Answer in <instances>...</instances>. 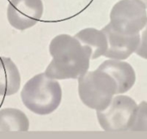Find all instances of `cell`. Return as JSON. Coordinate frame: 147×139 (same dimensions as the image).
I'll return each mask as SVG.
<instances>
[{"instance_id": "obj_1", "label": "cell", "mask_w": 147, "mask_h": 139, "mask_svg": "<svg viewBox=\"0 0 147 139\" xmlns=\"http://www.w3.org/2000/svg\"><path fill=\"white\" fill-rule=\"evenodd\" d=\"M49 52L53 59L44 72L49 78L78 79L90 68L91 52L74 36H55L50 42Z\"/></svg>"}, {"instance_id": "obj_2", "label": "cell", "mask_w": 147, "mask_h": 139, "mask_svg": "<svg viewBox=\"0 0 147 139\" xmlns=\"http://www.w3.org/2000/svg\"><path fill=\"white\" fill-rule=\"evenodd\" d=\"M24 106L38 115H48L60 105L62 89L56 79L40 73L29 79L21 91Z\"/></svg>"}, {"instance_id": "obj_3", "label": "cell", "mask_w": 147, "mask_h": 139, "mask_svg": "<svg viewBox=\"0 0 147 139\" xmlns=\"http://www.w3.org/2000/svg\"><path fill=\"white\" fill-rule=\"evenodd\" d=\"M78 95L85 106L102 111L118 95V86L110 75L97 68L78 77Z\"/></svg>"}, {"instance_id": "obj_4", "label": "cell", "mask_w": 147, "mask_h": 139, "mask_svg": "<svg viewBox=\"0 0 147 139\" xmlns=\"http://www.w3.org/2000/svg\"><path fill=\"white\" fill-rule=\"evenodd\" d=\"M147 22L146 5L140 0H121L110 12L112 28L122 34H140Z\"/></svg>"}, {"instance_id": "obj_5", "label": "cell", "mask_w": 147, "mask_h": 139, "mask_svg": "<svg viewBox=\"0 0 147 139\" xmlns=\"http://www.w3.org/2000/svg\"><path fill=\"white\" fill-rule=\"evenodd\" d=\"M136 107L137 104L131 97L117 95L104 110L96 111L98 122L106 132L127 131Z\"/></svg>"}, {"instance_id": "obj_6", "label": "cell", "mask_w": 147, "mask_h": 139, "mask_svg": "<svg viewBox=\"0 0 147 139\" xmlns=\"http://www.w3.org/2000/svg\"><path fill=\"white\" fill-rule=\"evenodd\" d=\"M43 9L42 0H10L7 8L8 21L18 30L30 28L42 17Z\"/></svg>"}, {"instance_id": "obj_7", "label": "cell", "mask_w": 147, "mask_h": 139, "mask_svg": "<svg viewBox=\"0 0 147 139\" xmlns=\"http://www.w3.org/2000/svg\"><path fill=\"white\" fill-rule=\"evenodd\" d=\"M102 31L106 34L108 40V49L103 55L106 58L118 60L127 59L135 52L139 46L140 34L134 35L122 34L115 31L109 23L106 25Z\"/></svg>"}, {"instance_id": "obj_8", "label": "cell", "mask_w": 147, "mask_h": 139, "mask_svg": "<svg viewBox=\"0 0 147 139\" xmlns=\"http://www.w3.org/2000/svg\"><path fill=\"white\" fill-rule=\"evenodd\" d=\"M98 69L110 75L116 82L118 94H124L130 90L135 83L136 76L133 67L127 62L118 59L104 61Z\"/></svg>"}, {"instance_id": "obj_9", "label": "cell", "mask_w": 147, "mask_h": 139, "mask_svg": "<svg viewBox=\"0 0 147 139\" xmlns=\"http://www.w3.org/2000/svg\"><path fill=\"white\" fill-rule=\"evenodd\" d=\"M21 86V75L15 63L6 57H0V95L16 94Z\"/></svg>"}, {"instance_id": "obj_10", "label": "cell", "mask_w": 147, "mask_h": 139, "mask_svg": "<svg viewBox=\"0 0 147 139\" xmlns=\"http://www.w3.org/2000/svg\"><path fill=\"white\" fill-rule=\"evenodd\" d=\"M74 37L90 51V59H96L103 56L108 49L107 37L102 30L88 28L77 33Z\"/></svg>"}, {"instance_id": "obj_11", "label": "cell", "mask_w": 147, "mask_h": 139, "mask_svg": "<svg viewBox=\"0 0 147 139\" xmlns=\"http://www.w3.org/2000/svg\"><path fill=\"white\" fill-rule=\"evenodd\" d=\"M29 120L26 114L16 108L0 110V132H28Z\"/></svg>"}, {"instance_id": "obj_12", "label": "cell", "mask_w": 147, "mask_h": 139, "mask_svg": "<svg viewBox=\"0 0 147 139\" xmlns=\"http://www.w3.org/2000/svg\"><path fill=\"white\" fill-rule=\"evenodd\" d=\"M134 132H147V102L142 101L137 106L129 127Z\"/></svg>"}, {"instance_id": "obj_13", "label": "cell", "mask_w": 147, "mask_h": 139, "mask_svg": "<svg viewBox=\"0 0 147 139\" xmlns=\"http://www.w3.org/2000/svg\"><path fill=\"white\" fill-rule=\"evenodd\" d=\"M135 52L140 57L147 59V22L142 29L140 43L137 49L135 50Z\"/></svg>"}, {"instance_id": "obj_14", "label": "cell", "mask_w": 147, "mask_h": 139, "mask_svg": "<svg viewBox=\"0 0 147 139\" xmlns=\"http://www.w3.org/2000/svg\"><path fill=\"white\" fill-rule=\"evenodd\" d=\"M140 1H141V2L146 5V7L147 8V0H140Z\"/></svg>"}]
</instances>
